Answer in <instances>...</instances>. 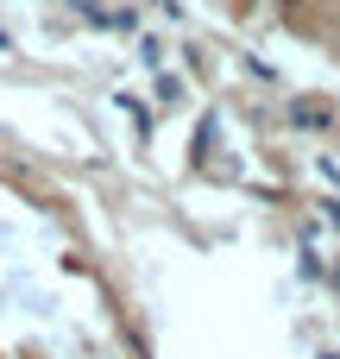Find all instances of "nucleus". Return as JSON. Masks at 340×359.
<instances>
[{
	"mask_svg": "<svg viewBox=\"0 0 340 359\" xmlns=\"http://www.w3.org/2000/svg\"><path fill=\"white\" fill-rule=\"evenodd\" d=\"M297 120H303V126H328V107H315V101H309V107H297Z\"/></svg>",
	"mask_w": 340,
	"mask_h": 359,
	"instance_id": "1",
	"label": "nucleus"
},
{
	"mask_svg": "<svg viewBox=\"0 0 340 359\" xmlns=\"http://www.w3.org/2000/svg\"><path fill=\"white\" fill-rule=\"evenodd\" d=\"M69 6H82V13H88V19H101V6H95V0H69Z\"/></svg>",
	"mask_w": 340,
	"mask_h": 359,
	"instance_id": "2",
	"label": "nucleus"
}]
</instances>
